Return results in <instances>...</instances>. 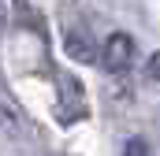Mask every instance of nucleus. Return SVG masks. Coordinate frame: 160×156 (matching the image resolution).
<instances>
[{
  "label": "nucleus",
  "instance_id": "nucleus-3",
  "mask_svg": "<svg viewBox=\"0 0 160 156\" xmlns=\"http://www.w3.org/2000/svg\"><path fill=\"white\" fill-rule=\"evenodd\" d=\"M149 78H160V56H153V63H149Z\"/></svg>",
  "mask_w": 160,
  "mask_h": 156
},
{
  "label": "nucleus",
  "instance_id": "nucleus-1",
  "mask_svg": "<svg viewBox=\"0 0 160 156\" xmlns=\"http://www.w3.org/2000/svg\"><path fill=\"white\" fill-rule=\"evenodd\" d=\"M101 60H104V67L116 71V75L127 71V67L134 63V41L127 37V34H112V37L104 41V56H101Z\"/></svg>",
  "mask_w": 160,
  "mask_h": 156
},
{
  "label": "nucleus",
  "instance_id": "nucleus-2",
  "mask_svg": "<svg viewBox=\"0 0 160 156\" xmlns=\"http://www.w3.org/2000/svg\"><path fill=\"white\" fill-rule=\"evenodd\" d=\"M123 156H153V149H149V141H145V138H130V141H127V149H123Z\"/></svg>",
  "mask_w": 160,
  "mask_h": 156
}]
</instances>
